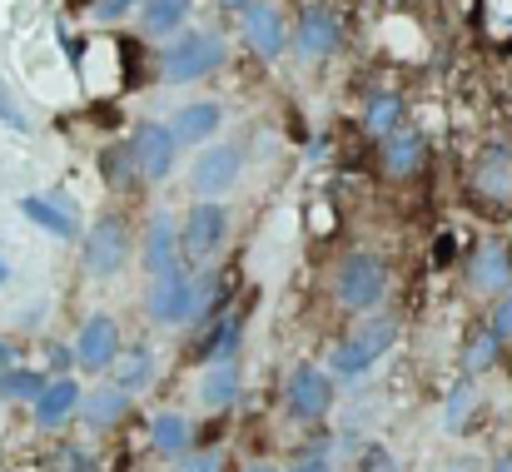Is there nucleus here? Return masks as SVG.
Masks as SVG:
<instances>
[{
  "mask_svg": "<svg viewBox=\"0 0 512 472\" xmlns=\"http://www.w3.org/2000/svg\"><path fill=\"white\" fill-rule=\"evenodd\" d=\"M393 343H398V323H393V318H363L358 328H348V338L329 353V378H334V383H348V388L363 383Z\"/></svg>",
  "mask_w": 512,
  "mask_h": 472,
  "instance_id": "nucleus-1",
  "label": "nucleus"
},
{
  "mask_svg": "<svg viewBox=\"0 0 512 472\" xmlns=\"http://www.w3.org/2000/svg\"><path fill=\"white\" fill-rule=\"evenodd\" d=\"M224 244H229V209L219 199H199L179 219V264H189V269L214 264Z\"/></svg>",
  "mask_w": 512,
  "mask_h": 472,
  "instance_id": "nucleus-2",
  "label": "nucleus"
},
{
  "mask_svg": "<svg viewBox=\"0 0 512 472\" xmlns=\"http://www.w3.org/2000/svg\"><path fill=\"white\" fill-rule=\"evenodd\" d=\"M334 299L348 314H373L388 299V269L373 254H348L334 269Z\"/></svg>",
  "mask_w": 512,
  "mask_h": 472,
  "instance_id": "nucleus-3",
  "label": "nucleus"
},
{
  "mask_svg": "<svg viewBox=\"0 0 512 472\" xmlns=\"http://www.w3.org/2000/svg\"><path fill=\"white\" fill-rule=\"evenodd\" d=\"M284 408L294 423H324L334 413V378L319 363H299L284 383Z\"/></svg>",
  "mask_w": 512,
  "mask_h": 472,
  "instance_id": "nucleus-4",
  "label": "nucleus"
},
{
  "mask_svg": "<svg viewBox=\"0 0 512 472\" xmlns=\"http://www.w3.org/2000/svg\"><path fill=\"white\" fill-rule=\"evenodd\" d=\"M80 254H85V269H90L95 279L120 274V269L130 264V234H125V224H120V219L90 224V234L80 239Z\"/></svg>",
  "mask_w": 512,
  "mask_h": 472,
  "instance_id": "nucleus-5",
  "label": "nucleus"
},
{
  "mask_svg": "<svg viewBox=\"0 0 512 472\" xmlns=\"http://www.w3.org/2000/svg\"><path fill=\"white\" fill-rule=\"evenodd\" d=\"M239 174H244L239 145H209L204 155L194 159V169H189V189L199 199H219V194H229L239 184Z\"/></svg>",
  "mask_w": 512,
  "mask_h": 472,
  "instance_id": "nucleus-6",
  "label": "nucleus"
},
{
  "mask_svg": "<svg viewBox=\"0 0 512 472\" xmlns=\"http://www.w3.org/2000/svg\"><path fill=\"white\" fill-rule=\"evenodd\" d=\"M120 358V323L110 314H90L75 333V363L85 373H105Z\"/></svg>",
  "mask_w": 512,
  "mask_h": 472,
  "instance_id": "nucleus-7",
  "label": "nucleus"
},
{
  "mask_svg": "<svg viewBox=\"0 0 512 472\" xmlns=\"http://www.w3.org/2000/svg\"><path fill=\"white\" fill-rule=\"evenodd\" d=\"M130 150H135V164H140V179H150V184H160V179H170L174 174V159H179V140L170 135V125H140L135 130V140H130Z\"/></svg>",
  "mask_w": 512,
  "mask_h": 472,
  "instance_id": "nucleus-8",
  "label": "nucleus"
},
{
  "mask_svg": "<svg viewBox=\"0 0 512 472\" xmlns=\"http://www.w3.org/2000/svg\"><path fill=\"white\" fill-rule=\"evenodd\" d=\"M219 60H224V50H219L214 35H189V40H179V45L165 50V80H170V85L199 80V75H209Z\"/></svg>",
  "mask_w": 512,
  "mask_h": 472,
  "instance_id": "nucleus-9",
  "label": "nucleus"
},
{
  "mask_svg": "<svg viewBox=\"0 0 512 472\" xmlns=\"http://www.w3.org/2000/svg\"><path fill=\"white\" fill-rule=\"evenodd\" d=\"M140 264H145L150 279H155V274H170V269H184V264H179V219H174L170 209H160V214L150 219L145 244H140Z\"/></svg>",
  "mask_w": 512,
  "mask_h": 472,
  "instance_id": "nucleus-10",
  "label": "nucleus"
},
{
  "mask_svg": "<svg viewBox=\"0 0 512 472\" xmlns=\"http://www.w3.org/2000/svg\"><path fill=\"white\" fill-rule=\"evenodd\" d=\"M75 408H80V383H75L70 373L45 378V388L30 398V418H35V428H60V423L75 418Z\"/></svg>",
  "mask_w": 512,
  "mask_h": 472,
  "instance_id": "nucleus-11",
  "label": "nucleus"
},
{
  "mask_svg": "<svg viewBox=\"0 0 512 472\" xmlns=\"http://www.w3.org/2000/svg\"><path fill=\"white\" fill-rule=\"evenodd\" d=\"M508 284H512L508 244H498V239L478 244V249H473V259H468V289H473V294H503Z\"/></svg>",
  "mask_w": 512,
  "mask_h": 472,
  "instance_id": "nucleus-12",
  "label": "nucleus"
},
{
  "mask_svg": "<svg viewBox=\"0 0 512 472\" xmlns=\"http://www.w3.org/2000/svg\"><path fill=\"white\" fill-rule=\"evenodd\" d=\"M20 214H25L30 224H40L45 234H55V239H75V234H80L75 204L60 199V194H25V199H20Z\"/></svg>",
  "mask_w": 512,
  "mask_h": 472,
  "instance_id": "nucleus-13",
  "label": "nucleus"
},
{
  "mask_svg": "<svg viewBox=\"0 0 512 472\" xmlns=\"http://www.w3.org/2000/svg\"><path fill=\"white\" fill-rule=\"evenodd\" d=\"M224 274L214 269V264H199L189 279H184V323L194 328V323H204V318L214 314L219 304H224Z\"/></svg>",
  "mask_w": 512,
  "mask_h": 472,
  "instance_id": "nucleus-14",
  "label": "nucleus"
},
{
  "mask_svg": "<svg viewBox=\"0 0 512 472\" xmlns=\"http://www.w3.org/2000/svg\"><path fill=\"white\" fill-rule=\"evenodd\" d=\"M239 388H244L239 358H214V363H204V373H199V403H204V408L224 413V408L239 398Z\"/></svg>",
  "mask_w": 512,
  "mask_h": 472,
  "instance_id": "nucleus-15",
  "label": "nucleus"
},
{
  "mask_svg": "<svg viewBox=\"0 0 512 472\" xmlns=\"http://www.w3.org/2000/svg\"><path fill=\"white\" fill-rule=\"evenodd\" d=\"M95 433H110L115 423H125V413H130V393L125 388H115V383H95L90 393H80V408H75Z\"/></svg>",
  "mask_w": 512,
  "mask_h": 472,
  "instance_id": "nucleus-16",
  "label": "nucleus"
},
{
  "mask_svg": "<svg viewBox=\"0 0 512 472\" xmlns=\"http://www.w3.org/2000/svg\"><path fill=\"white\" fill-rule=\"evenodd\" d=\"M428 164V135H418V130H393V135H383V169L393 174V179H413L418 169Z\"/></svg>",
  "mask_w": 512,
  "mask_h": 472,
  "instance_id": "nucleus-17",
  "label": "nucleus"
},
{
  "mask_svg": "<svg viewBox=\"0 0 512 472\" xmlns=\"http://www.w3.org/2000/svg\"><path fill=\"white\" fill-rule=\"evenodd\" d=\"M184 279H189V269H170V274L150 279V289H145L150 323H184Z\"/></svg>",
  "mask_w": 512,
  "mask_h": 472,
  "instance_id": "nucleus-18",
  "label": "nucleus"
},
{
  "mask_svg": "<svg viewBox=\"0 0 512 472\" xmlns=\"http://www.w3.org/2000/svg\"><path fill=\"white\" fill-rule=\"evenodd\" d=\"M150 448H155V458H165V463L184 458V453L194 448V423H189L184 413H174V408L155 413V418H150Z\"/></svg>",
  "mask_w": 512,
  "mask_h": 472,
  "instance_id": "nucleus-19",
  "label": "nucleus"
},
{
  "mask_svg": "<svg viewBox=\"0 0 512 472\" xmlns=\"http://www.w3.org/2000/svg\"><path fill=\"white\" fill-rule=\"evenodd\" d=\"M224 125V115H219V105H209V100H199V105H184L179 115L170 120V135L179 145H209L214 140V130Z\"/></svg>",
  "mask_w": 512,
  "mask_h": 472,
  "instance_id": "nucleus-20",
  "label": "nucleus"
},
{
  "mask_svg": "<svg viewBox=\"0 0 512 472\" xmlns=\"http://www.w3.org/2000/svg\"><path fill=\"white\" fill-rule=\"evenodd\" d=\"M473 189H478L483 199H508L512 194V155L503 145H493L488 155L473 164Z\"/></svg>",
  "mask_w": 512,
  "mask_h": 472,
  "instance_id": "nucleus-21",
  "label": "nucleus"
},
{
  "mask_svg": "<svg viewBox=\"0 0 512 472\" xmlns=\"http://www.w3.org/2000/svg\"><path fill=\"white\" fill-rule=\"evenodd\" d=\"M110 383H115V388H125L130 398H135V393H145V388L155 383V353H150V348H130L125 358H115V363H110Z\"/></svg>",
  "mask_w": 512,
  "mask_h": 472,
  "instance_id": "nucleus-22",
  "label": "nucleus"
},
{
  "mask_svg": "<svg viewBox=\"0 0 512 472\" xmlns=\"http://www.w3.org/2000/svg\"><path fill=\"white\" fill-rule=\"evenodd\" d=\"M239 343H244V323L239 318H214L204 343H199V358L214 363V358H239Z\"/></svg>",
  "mask_w": 512,
  "mask_h": 472,
  "instance_id": "nucleus-23",
  "label": "nucleus"
},
{
  "mask_svg": "<svg viewBox=\"0 0 512 472\" xmlns=\"http://www.w3.org/2000/svg\"><path fill=\"white\" fill-rule=\"evenodd\" d=\"M473 408H478V383H473V373H463V378L453 383L448 403H443V428H448V433H463V423L473 418Z\"/></svg>",
  "mask_w": 512,
  "mask_h": 472,
  "instance_id": "nucleus-24",
  "label": "nucleus"
},
{
  "mask_svg": "<svg viewBox=\"0 0 512 472\" xmlns=\"http://www.w3.org/2000/svg\"><path fill=\"white\" fill-rule=\"evenodd\" d=\"M40 388H45V373H40V368H15V363H10V368L0 373V403H30Z\"/></svg>",
  "mask_w": 512,
  "mask_h": 472,
  "instance_id": "nucleus-25",
  "label": "nucleus"
},
{
  "mask_svg": "<svg viewBox=\"0 0 512 472\" xmlns=\"http://www.w3.org/2000/svg\"><path fill=\"white\" fill-rule=\"evenodd\" d=\"M249 45H254L259 55H279L284 35H279V20H274V10H264V5H249Z\"/></svg>",
  "mask_w": 512,
  "mask_h": 472,
  "instance_id": "nucleus-26",
  "label": "nucleus"
},
{
  "mask_svg": "<svg viewBox=\"0 0 512 472\" xmlns=\"http://www.w3.org/2000/svg\"><path fill=\"white\" fill-rule=\"evenodd\" d=\"M398 120H403V105H398V95H373L368 100V110H363V130L368 135H393L398 130Z\"/></svg>",
  "mask_w": 512,
  "mask_h": 472,
  "instance_id": "nucleus-27",
  "label": "nucleus"
},
{
  "mask_svg": "<svg viewBox=\"0 0 512 472\" xmlns=\"http://www.w3.org/2000/svg\"><path fill=\"white\" fill-rule=\"evenodd\" d=\"M100 174H105V184H115V189L135 184V179H140L135 150H130V145H120V150H105V155H100Z\"/></svg>",
  "mask_w": 512,
  "mask_h": 472,
  "instance_id": "nucleus-28",
  "label": "nucleus"
},
{
  "mask_svg": "<svg viewBox=\"0 0 512 472\" xmlns=\"http://www.w3.org/2000/svg\"><path fill=\"white\" fill-rule=\"evenodd\" d=\"M299 45H304V55H329V50L339 45V30H334V20H324V15H304Z\"/></svg>",
  "mask_w": 512,
  "mask_h": 472,
  "instance_id": "nucleus-29",
  "label": "nucleus"
},
{
  "mask_svg": "<svg viewBox=\"0 0 512 472\" xmlns=\"http://www.w3.org/2000/svg\"><path fill=\"white\" fill-rule=\"evenodd\" d=\"M498 353H503V338H498L493 328H483V333L463 348V368H468V373H488V368L498 363Z\"/></svg>",
  "mask_w": 512,
  "mask_h": 472,
  "instance_id": "nucleus-30",
  "label": "nucleus"
},
{
  "mask_svg": "<svg viewBox=\"0 0 512 472\" xmlns=\"http://www.w3.org/2000/svg\"><path fill=\"white\" fill-rule=\"evenodd\" d=\"M184 10H189V0H145V30L165 35V30H174L184 20Z\"/></svg>",
  "mask_w": 512,
  "mask_h": 472,
  "instance_id": "nucleus-31",
  "label": "nucleus"
},
{
  "mask_svg": "<svg viewBox=\"0 0 512 472\" xmlns=\"http://www.w3.org/2000/svg\"><path fill=\"white\" fill-rule=\"evenodd\" d=\"M219 468H224V458L214 448H189L184 458H174V472H219Z\"/></svg>",
  "mask_w": 512,
  "mask_h": 472,
  "instance_id": "nucleus-32",
  "label": "nucleus"
},
{
  "mask_svg": "<svg viewBox=\"0 0 512 472\" xmlns=\"http://www.w3.org/2000/svg\"><path fill=\"white\" fill-rule=\"evenodd\" d=\"M488 328L508 343L512 338V289H503V299H498V309H493V318H488Z\"/></svg>",
  "mask_w": 512,
  "mask_h": 472,
  "instance_id": "nucleus-33",
  "label": "nucleus"
},
{
  "mask_svg": "<svg viewBox=\"0 0 512 472\" xmlns=\"http://www.w3.org/2000/svg\"><path fill=\"white\" fill-rule=\"evenodd\" d=\"M289 472H334V463H329V443H314Z\"/></svg>",
  "mask_w": 512,
  "mask_h": 472,
  "instance_id": "nucleus-34",
  "label": "nucleus"
},
{
  "mask_svg": "<svg viewBox=\"0 0 512 472\" xmlns=\"http://www.w3.org/2000/svg\"><path fill=\"white\" fill-rule=\"evenodd\" d=\"M55 468H60V472H95V458H90L85 448H60Z\"/></svg>",
  "mask_w": 512,
  "mask_h": 472,
  "instance_id": "nucleus-35",
  "label": "nucleus"
},
{
  "mask_svg": "<svg viewBox=\"0 0 512 472\" xmlns=\"http://www.w3.org/2000/svg\"><path fill=\"white\" fill-rule=\"evenodd\" d=\"M45 358H50V373H55V378H60V373H75V348H70V343H50Z\"/></svg>",
  "mask_w": 512,
  "mask_h": 472,
  "instance_id": "nucleus-36",
  "label": "nucleus"
},
{
  "mask_svg": "<svg viewBox=\"0 0 512 472\" xmlns=\"http://www.w3.org/2000/svg\"><path fill=\"white\" fill-rule=\"evenodd\" d=\"M363 472H398V458L388 448H363Z\"/></svg>",
  "mask_w": 512,
  "mask_h": 472,
  "instance_id": "nucleus-37",
  "label": "nucleus"
},
{
  "mask_svg": "<svg viewBox=\"0 0 512 472\" xmlns=\"http://www.w3.org/2000/svg\"><path fill=\"white\" fill-rule=\"evenodd\" d=\"M0 120H5V125H10V130H15V135H25V115H20V110H15V100H10V95H5V85H0Z\"/></svg>",
  "mask_w": 512,
  "mask_h": 472,
  "instance_id": "nucleus-38",
  "label": "nucleus"
},
{
  "mask_svg": "<svg viewBox=\"0 0 512 472\" xmlns=\"http://www.w3.org/2000/svg\"><path fill=\"white\" fill-rule=\"evenodd\" d=\"M125 5H130V0H100V10H95V15H100V20H110V15H120Z\"/></svg>",
  "mask_w": 512,
  "mask_h": 472,
  "instance_id": "nucleus-39",
  "label": "nucleus"
},
{
  "mask_svg": "<svg viewBox=\"0 0 512 472\" xmlns=\"http://www.w3.org/2000/svg\"><path fill=\"white\" fill-rule=\"evenodd\" d=\"M433 259H438V264H448V259H453V239H448V234L438 239V254H433Z\"/></svg>",
  "mask_w": 512,
  "mask_h": 472,
  "instance_id": "nucleus-40",
  "label": "nucleus"
},
{
  "mask_svg": "<svg viewBox=\"0 0 512 472\" xmlns=\"http://www.w3.org/2000/svg\"><path fill=\"white\" fill-rule=\"evenodd\" d=\"M10 363H15V348H10V343H5V338H0V373H5V368H10Z\"/></svg>",
  "mask_w": 512,
  "mask_h": 472,
  "instance_id": "nucleus-41",
  "label": "nucleus"
},
{
  "mask_svg": "<svg viewBox=\"0 0 512 472\" xmlns=\"http://www.w3.org/2000/svg\"><path fill=\"white\" fill-rule=\"evenodd\" d=\"M488 472H512V453H503V458H493V468Z\"/></svg>",
  "mask_w": 512,
  "mask_h": 472,
  "instance_id": "nucleus-42",
  "label": "nucleus"
},
{
  "mask_svg": "<svg viewBox=\"0 0 512 472\" xmlns=\"http://www.w3.org/2000/svg\"><path fill=\"white\" fill-rule=\"evenodd\" d=\"M239 472H279V468H269V463H249V468H239Z\"/></svg>",
  "mask_w": 512,
  "mask_h": 472,
  "instance_id": "nucleus-43",
  "label": "nucleus"
},
{
  "mask_svg": "<svg viewBox=\"0 0 512 472\" xmlns=\"http://www.w3.org/2000/svg\"><path fill=\"white\" fill-rule=\"evenodd\" d=\"M5 279H10V269H5V264H0V284H5Z\"/></svg>",
  "mask_w": 512,
  "mask_h": 472,
  "instance_id": "nucleus-44",
  "label": "nucleus"
},
{
  "mask_svg": "<svg viewBox=\"0 0 512 472\" xmlns=\"http://www.w3.org/2000/svg\"><path fill=\"white\" fill-rule=\"evenodd\" d=\"M229 5H234V10H239V5H244V0H229Z\"/></svg>",
  "mask_w": 512,
  "mask_h": 472,
  "instance_id": "nucleus-45",
  "label": "nucleus"
}]
</instances>
